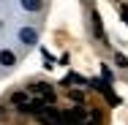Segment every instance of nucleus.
<instances>
[{
  "instance_id": "7",
  "label": "nucleus",
  "mask_w": 128,
  "mask_h": 125,
  "mask_svg": "<svg viewBox=\"0 0 128 125\" xmlns=\"http://www.w3.org/2000/svg\"><path fill=\"white\" fill-rule=\"evenodd\" d=\"M101 74H104V82L109 84V82H112V68H106V65H101Z\"/></svg>"
},
{
  "instance_id": "5",
  "label": "nucleus",
  "mask_w": 128,
  "mask_h": 125,
  "mask_svg": "<svg viewBox=\"0 0 128 125\" xmlns=\"http://www.w3.org/2000/svg\"><path fill=\"white\" fill-rule=\"evenodd\" d=\"M19 35H22V41H27V44H36V33L33 30H22Z\"/></svg>"
},
{
  "instance_id": "6",
  "label": "nucleus",
  "mask_w": 128,
  "mask_h": 125,
  "mask_svg": "<svg viewBox=\"0 0 128 125\" xmlns=\"http://www.w3.org/2000/svg\"><path fill=\"white\" fill-rule=\"evenodd\" d=\"M114 63H117L120 68H128V57L126 54H114Z\"/></svg>"
},
{
  "instance_id": "9",
  "label": "nucleus",
  "mask_w": 128,
  "mask_h": 125,
  "mask_svg": "<svg viewBox=\"0 0 128 125\" xmlns=\"http://www.w3.org/2000/svg\"><path fill=\"white\" fill-rule=\"evenodd\" d=\"M120 16H123V22L128 25V8H126V5H120Z\"/></svg>"
},
{
  "instance_id": "3",
  "label": "nucleus",
  "mask_w": 128,
  "mask_h": 125,
  "mask_svg": "<svg viewBox=\"0 0 128 125\" xmlns=\"http://www.w3.org/2000/svg\"><path fill=\"white\" fill-rule=\"evenodd\" d=\"M22 5H25L27 11H38L41 8V0H22Z\"/></svg>"
},
{
  "instance_id": "2",
  "label": "nucleus",
  "mask_w": 128,
  "mask_h": 125,
  "mask_svg": "<svg viewBox=\"0 0 128 125\" xmlns=\"http://www.w3.org/2000/svg\"><path fill=\"white\" fill-rule=\"evenodd\" d=\"M0 63H3V65H6V68H11V65H14V63H16V57H14V54H11V52H0Z\"/></svg>"
},
{
  "instance_id": "8",
  "label": "nucleus",
  "mask_w": 128,
  "mask_h": 125,
  "mask_svg": "<svg viewBox=\"0 0 128 125\" xmlns=\"http://www.w3.org/2000/svg\"><path fill=\"white\" fill-rule=\"evenodd\" d=\"M68 95H71V98H74V101H84V95H82V93H79V90H71V93H68Z\"/></svg>"
},
{
  "instance_id": "1",
  "label": "nucleus",
  "mask_w": 128,
  "mask_h": 125,
  "mask_svg": "<svg viewBox=\"0 0 128 125\" xmlns=\"http://www.w3.org/2000/svg\"><path fill=\"white\" fill-rule=\"evenodd\" d=\"M93 30H96V38L98 41H106V35H104V27H101V16L93 11Z\"/></svg>"
},
{
  "instance_id": "4",
  "label": "nucleus",
  "mask_w": 128,
  "mask_h": 125,
  "mask_svg": "<svg viewBox=\"0 0 128 125\" xmlns=\"http://www.w3.org/2000/svg\"><path fill=\"white\" fill-rule=\"evenodd\" d=\"M11 101H14L16 106H25V101H27V93H14V95H11Z\"/></svg>"
}]
</instances>
